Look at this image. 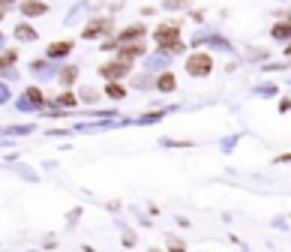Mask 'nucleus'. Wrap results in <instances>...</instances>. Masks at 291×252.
<instances>
[{"label":"nucleus","mask_w":291,"mask_h":252,"mask_svg":"<svg viewBox=\"0 0 291 252\" xmlns=\"http://www.w3.org/2000/svg\"><path fill=\"white\" fill-rule=\"evenodd\" d=\"M156 42L162 51H180L183 42H180V24H162L156 30Z\"/></svg>","instance_id":"1"},{"label":"nucleus","mask_w":291,"mask_h":252,"mask_svg":"<svg viewBox=\"0 0 291 252\" xmlns=\"http://www.w3.org/2000/svg\"><path fill=\"white\" fill-rule=\"evenodd\" d=\"M213 69V57L210 54H192L189 60H186V72H189V75H207V72Z\"/></svg>","instance_id":"2"},{"label":"nucleus","mask_w":291,"mask_h":252,"mask_svg":"<svg viewBox=\"0 0 291 252\" xmlns=\"http://www.w3.org/2000/svg\"><path fill=\"white\" fill-rule=\"evenodd\" d=\"M99 72H102V75H105L108 81H114V78H123L126 72H129V60H120V57H117L114 63H105V66H102Z\"/></svg>","instance_id":"3"},{"label":"nucleus","mask_w":291,"mask_h":252,"mask_svg":"<svg viewBox=\"0 0 291 252\" xmlns=\"http://www.w3.org/2000/svg\"><path fill=\"white\" fill-rule=\"evenodd\" d=\"M138 54H144V42H138V39L117 45V57H120V60H135Z\"/></svg>","instance_id":"4"},{"label":"nucleus","mask_w":291,"mask_h":252,"mask_svg":"<svg viewBox=\"0 0 291 252\" xmlns=\"http://www.w3.org/2000/svg\"><path fill=\"white\" fill-rule=\"evenodd\" d=\"M111 18H96L93 24H87L84 27V36H87V39H93V36H102V33H111Z\"/></svg>","instance_id":"5"},{"label":"nucleus","mask_w":291,"mask_h":252,"mask_svg":"<svg viewBox=\"0 0 291 252\" xmlns=\"http://www.w3.org/2000/svg\"><path fill=\"white\" fill-rule=\"evenodd\" d=\"M141 36H144V24H132V27L120 30V39H117V45H120V42H132V39H141Z\"/></svg>","instance_id":"6"},{"label":"nucleus","mask_w":291,"mask_h":252,"mask_svg":"<svg viewBox=\"0 0 291 252\" xmlns=\"http://www.w3.org/2000/svg\"><path fill=\"white\" fill-rule=\"evenodd\" d=\"M69 51H72V42H54L48 45V57H66Z\"/></svg>","instance_id":"7"},{"label":"nucleus","mask_w":291,"mask_h":252,"mask_svg":"<svg viewBox=\"0 0 291 252\" xmlns=\"http://www.w3.org/2000/svg\"><path fill=\"white\" fill-rule=\"evenodd\" d=\"M174 84H177V81H174L171 72H162V75L156 78V87H159V90H174Z\"/></svg>","instance_id":"8"},{"label":"nucleus","mask_w":291,"mask_h":252,"mask_svg":"<svg viewBox=\"0 0 291 252\" xmlns=\"http://www.w3.org/2000/svg\"><path fill=\"white\" fill-rule=\"evenodd\" d=\"M48 6L45 3H36V0H27V3H24V15H42Z\"/></svg>","instance_id":"9"},{"label":"nucleus","mask_w":291,"mask_h":252,"mask_svg":"<svg viewBox=\"0 0 291 252\" xmlns=\"http://www.w3.org/2000/svg\"><path fill=\"white\" fill-rule=\"evenodd\" d=\"M15 36H18V39H36V30L27 27V24H18L15 27Z\"/></svg>","instance_id":"10"},{"label":"nucleus","mask_w":291,"mask_h":252,"mask_svg":"<svg viewBox=\"0 0 291 252\" xmlns=\"http://www.w3.org/2000/svg\"><path fill=\"white\" fill-rule=\"evenodd\" d=\"M75 78H78V69H75V66H66V69L60 72V84H72Z\"/></svg>","instance_id":"11"},{"label":"nucleus","mask_w":291,"mask_h":252,"mask_svg":"<svg viewBox=\"0 0 291 252\" xmlns=\"http://www.w3.org/2000/svg\"><path fill=\"white\" fill-rule=\"evenodd\" d=\"M105 93H108L111 99H123V96H126V90H123L120 84H114V81H111V84H108V90H105Z\"/></svg>","instance_id":"12"},{"label":"nucleus","mask_w":291,"mask_h":252,"mask_svg":"<svg viewBox=\"0 0 291 252\" xmlns=\"http://www.w3.org/2000/svg\"><path fill=\"white\" fill-rule=\"evenodd\" d=\"M27 102L42 105V90H39V87H27Z\"/></svg>","instance_id":"13"},{"label":"nucleus","mask_w":291,"mask_h":252,"mask_svg":"<svg viewBox=\"0 0 291 252\" xmlns=\"http://www.w3.org/2000/svg\"><path fill=\"white\" fill-rule=\"evenodd\" d=\"M273 36H276V39H288V36H291V24H276V27H273Z\"/></svg>","instance_id":"14"},{"label":"nucleus","mask_w":291,"mask_h":252,"mask_svg":"<svg viewBox=\"0 0 291 252\" xmlns=\"http://www.w3.org/2000/svg\"><path fill=\"white\" fill-rule=\"evenodd\" d=\"M15 63V51H6L3 57H0V69H6V66H12Z\"/></svg>","instance_id":"15"},{"label":"nucleus","mask_w":291,"mask_h":252,"mask_svg":"<svg viewBox=\"0 0 291 252\" xmlns=\"http://www.w3.org/2000/svg\"><path fill=\"white\" fill-rule=\"evenodd\" d=\"M75 102H78V99H75L72 93H63V96H60V105H75Z\"/></svg>","instance_id":"16"},{"label":"nucleus","mask_w":291,"mask_h":252,"mask_svg":"<svg viewBox=\"0 0 291 252\" xmlns=\"http://www.w3.org/2000/svg\"><path fill=\"white\" fill-rule=\"evenodd\" d=\"M288 21H291V12H288Z\"/></svg>","instance_id":"17"}]
</instances>
